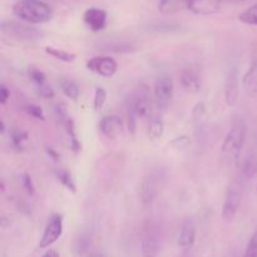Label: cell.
Masks as SVG:
<instances>
[{
    "mask_svg": "<svg viewBox=\"0 0 257 257\" xmlns=\"http://www.w3.org/2000/svg\"><path fill=\"white\" fill-rule=\"evenodd\" d=\"M242 88L250 97H255L257 94V58L250 63L247 70L243 74Z\"/></svg>",
    "mask_w": 257,
    "mask_h": 257,
    "instance_id": "obj_16",
    "label": "cell"
},
{
    "mask_svg": "<svg viewBox=\"0 0 257 257\" xmlns=\"http://www.w3.org/2000/svg\"><path fill=\"white\" fill-rule=\"evenodd\" d=\"M37 89H38V94H39L42 98H44V99H50V98L54 97V90H53V88L49 87L47 83L37 87Z\"/></svg>",
    "mask_w": 257,
    "mask_h": 257,
    "instance_id": "obj_30",
    "label": "cell"
},
{
    "mask_svg": "<svg viewBox=\"0 0 257 257\" xmlns=\"http://www.w3.org/2000/svg\"><path fill=\"white\" fill-rule=\"evenodd\" d=\"M45 52H47V54L54 57L55 59L62 60V62H65V63L74 62L75 58H77V55L73 54V53H68L65 52V50L58 49V48H53V47H45Z\"/></svg>",
    "mask_w": 257,
    "mask_h": 257,
    "instance_id": "obj_20",
    "label": "cell"
},
{
    "mask_svg": "<svg viewBox=\"0 0 257 257\" xmlns=\"http://www.w3.org/2000/svg\"><path fill=\"white\" fill-rule=\"evenodd\" d=\"M89 257H103V256L99 255V253H93V255H90Z\"/></svg>",
    "mask_w": 257,
    "mask_h": 257,
    "instance_id": "obj_34",
    "label": "cell"
},
{
    "mask_svg": "<svg viewBox=\"0 0 257 257\" xmlns=\"http://www.w3.org/2000/svg\"><path fill=\"white\" fill-rule=\"evenodd\" d=\"M256 193H257V188H256Z\"/></svg>",
    "mask_w": 257,
    "mask_h": 257,
    "instance_id": "obj_35",
    "label": "cell"
},
{
    "mask_svg": "<svg viewBox=\"0 0 257 257\" xmlns=\"http://www.w3.org/2000/svg\"><path fill=\"white\" fill-rule=\"evenodd\" d=\"M241 192L238 188L230 187L226 192L225 202L222 207V218L225 222H231L237 215L238 208L241 205Z\"/></svg>",
    "mask_w": 257,
    "mask_h": 257,
    "instance_id": "obj_10",
    "label": "cell"
},
{
    "mask_svg": "<svg viewBox=\"0 0 257 257\" xmlns=\"http://www.w3.org/2000/svg\"><path fill=\"white\" fill-rule=\"evenodd\" d=\"M238 19H240V22H242L243 24L255 25V27H257V3L256 4L251 5V7L247 8L246 10H243V12L238 15Z\"/></svg>",
    "mask_w": 257,
    "mask_h": 257,
    "instance_id": "obj_22",
    "label": "cell"
},
{
    "mask_svg": "<svg viewBox=\"0 0 257 257\" xmlns=\"http://www.w3.org/2000/svg\"><path fill=\"white\" fill-rule=\"evenodd\" d=\"M173 92H175V85H173L172 77L168 74H161L156 79L155 88H153L156 105L160 109L167 108L173 98Z\"/></svg>",
    "mask_w": 257,
    "mask_h": 257,
    "instance_id": "obj_5",
    "label": "cell"
},
{
    "mask_svg": "<svg viewBox=\"0 0 257 257\" xmlns=\"http://www.w3.org/2000/svg\"><path fill=\"white\" fill-rule=\"evenodd\" d=\"M161 242L157 227L152 222H147L143 227L141 241V255L142 257H157L160 253Z\"/></svg>",
    "mask_w": 257,
    "mask_h": 257,
    "instance_id": "obj_6",
    "label": "cell"
},
{
    "mask_svg": "<svg viewBox=\"0 0 257 257\" xmlns=\"http://www.w3.org/2000/svg\"><path fill=\"white\" fill-rule=\"evenodd\" d=\"M63 235V216L59 213H53L45 225L43 235L39 241L40 248H47L57 242Z\"/></svg>",
    "mask_w": 257,
    "mask_h": 257,
    "instance_id": "obj_8",
    "label": "cell"
},
{
    "mask_svg": "<svg viewBox=\"0 0 257 257\" xmlns=\"http://www.w3.org/2000/svg\"><path fill=\"white\" fill-rule=\"evenodd\" d=\"M180 84L187 93L196 94L201 90V79L192 70H183L180 74Z\"/></svg>",
    "mask_w": 257,
    "mask_h": 257,
    "instance_id": "obj_17",
    "label": "cell"
},
{
    "mask_svg": "<svg viewBox=\"0 0 257 257\" xmlns=\"http://www.w3.org/2000/svg\"><path fill=\"white\" fill-rule=\"evenodd\" d=\"M58 84H59L60 90L64 93V95H67L68 98L73 100H77L79 97V87L77 85V83H74L73 80L67 79V78H60L58 80Z\"/></svg>",
    "mask_w": 257,
    "mask_h": 257,
    "instance_id": "obj_19",
    "label": "cell"
},
{
    "mask_svg": "<svg viewBox=\"0 0 257 257\" xmlns=\"http://www.w3.org/2000/svg\"><path fill=\"white\" fill-rule=\"evenodd\" d=\"M196 235H197V231H196L195 223L191 220H186L181 226L180 235H178V247L183 251L191 250L196 242Z\"/></svg>",
    "mask_w": 257,
    "mask_h": 257,
    "instance_id": "obj_13",
    "label": "cell"
},
{
    "mask_svg": "<svg viewBox=\"0 0 257 257\" xmlns=\"http://www.w3.org/2000/svg\"><path fill=\"white\" fill-rule=\"evenodd\" d=\"M64 125H65V128H67L68 135H69L70 147H72V150L74 151V152H79L80 148H82V145H80V142L78 141V138H77V133H75L74 123H73V120L70 119L69 117H68L67 119L64 120Z\"/></svg>",
    "mask_w": 257,
    "mask_h": 257,
    "instance_id": "obj_21",
    "label": "cell"
},
{
    "mask_svg": "<svg viewBox=\"0 0 257 257\" xmlns=\"http://www.w3.org/2000/svg\"><path fill=\"white\" fill-rule=\"evenodd\" d=\"M84 23L93 30V32H100L107 27V12L100 8H89L84 12L83 15Z\"/></svg>",
    "mask_w": 257,
    "mask_h": 257,
    "instance_id": "obj_12",
    "label": "cell"
},
{
    "mask_svg": "<svg viewBox=\"0 0 257 257\" xmlns=\"http://www.w3.org/2000/svg\"><path fill=\"white\" fill-rule=\"evenodd\" d=\"M256 167H257V163H256L255 157H253V156H251V157H248L247 160H246L245 166H243V173H245L247 177H252L257 170Z\"/></svg>",
    "mask_w": 257,
    "mask_h": 257,
    "instance_id": "obj_29",
    "label": "cell"
},
{
    "mask_svg": "<svg viewBox=\"0 0 257 257\" xmlns=\"http://www.w3.org/2000/svg\"><path fill=\"white\" fill-rule=\"evenodd\" d=\"M161 173L157 170H152L143 177L141 185V201L145 207H148L153 203L161 185Z\"/></svg>",
    "mask_w": 257,
    "mask_h": 257,
    "instance_id": "obj_7",
    "label": "cell"
},
{
    "mask_svg": "<svg viewBox=\"0 0 257 257\" xmlns=\"http://www.w3.org/2000/svg\"><path fill=\"white\" fill-rule=\"evenodd\" d=\"M3 42L14 47H32L43 37V33L24 23L3 22L2 28Z\"/></svg>",
    "mask_w": 257,
    "mask_h": 257,
    "instance_id": "obj_1",
    "label": "cell"
},
{
    "mask_svg": "<svg viewBox=\"0 0 257 257\" xmlns=\"http://www.w3.org/2000/svg\"><path fill=\"white\" fill-rule=\"evenodd\" d=\"M13 14L28 24H43L52 19L53 10L42 0H18L13 5Z\"/></svg>",
    "mask_w": 257,
    "mask_h": 257,
    "instance_id": "obj_2",
    "label": "cell"
},
{
    "mask_svg": "<svg viewBox=\"0 0 257 257\" xmlns=\"http://www.w3.org/2000/svg\"><path fill=\"white\" fill-rule=\"evenodd\" d=\"M10 137H12V142H13V145L15 146V147L22 148L23 147V142H25V141H27L28 136H27V133L23 132V131L13 130Z\"/></svg>",
    "mask_w": 257,
    "mask_h": 257,
    "instance_id": "obj_28",
    "label": "cell"
},
{
    "mask_svg": "<svg viewBox=\"0 0 257 257\" xmlns=\"http://www.w3.org/2000/svg\"><path fill=\"white\" fill-rule=\"evenodd\" d=\"M42 257H60V256L55 250H49V251H47V252H45Z\"/></svg>",
    "mask_w": 257,
    "mask_h": 257,
    "instance_id": "obj_33",
    "label": "cell"
},
{
    "mask_svg": "<svg viewBox=\"0 0 257 257\" xmlns=\"http://www.w3.org/2000/svg\"><path fill=\"white\" fill-rule=\"evenodd\" d=\"M247 137V123L242 118H236L222 142V156L230 162L236 161L241 155Z\"/></svg>",
    "mask_w": 257,
    "mask_h": 257,
    "instance_id": "obj_3",
    "label": "cell"
},
{
    "mask_svg": "<svg viewBox=\"0 0 257 257\" xmlns=\"http://www.w3.org/2000/svg\"><path fill=\"white\" fill-rule=\"evenodd\" d=\"M223 0H190L188 9L197 15H211L220 10Z\"/></svg>",
    "mask_w": 257,
    "mask_h": 257,
    "instance_id": "obj_14",
    "label": "cell"
},
{
    "mask_svg": "<svg viewBox=\"0 0 257 257\" xmlns=\"http://www.w3.org/2000/svg\"><path fill=\"white\" fill-rule=\"evenodd\" d=\"M55 176H57L58 181H59V182L62 183L65 188H68V190L72 191L73 193H75V183L68 171L58 170V171H55Z\"/></svg>",
    "mask_w": 257,
    "mask_h": 257,
    "instance_id": "obj_23",
    "label": "cell"
},
{
    "mask_svg": "<svg viewBox=\"0 0 257 257\" xmlns=\"http://www.w3.org/2000/svg\"><path fill=\"white\" fill-rule=\"evenodd\" d=\"M190 0H158V10L165 14H173V13L182 12L188 9Z\"/></svg>",
    "mask_w": 257,
    "mask_h": 257,
    "instance_id": "obj_18",
    "label": "cell"
},
{
    "mask_svg": "<svg viewBox=\"0 0 257 257\" xmlns=\"http://www.w3.org/2000/svg\"><path fill=\"white\" fill-rule=\"evenodd\" d=\"M20 181H22V185L25 188V191L29 195H33L34 193V185H33L32 177L29 175H27V173H24V175L20 176Z\"/></svg>",
    "mask_w": 257,
    "mask_h": 257,
    "instance_id": "obj_31",
    "label": "cell"
},
{
    "mask_svg": "<svg viewBox=\"0 0 257 257\" xmlns=\"http://www.w3.org/2000/svg\"><path fill=\"white\" fill-rule=\"evenodd\" d=\"M24 109H25V112L30 115V117L35 118V119H39V120L45 119L44 112H43V109L39 107V105L28 104V105H25Z\"/></svg>",
    "mask_w": 257,
    "mask_h": 257,
    "instance_id": "obj_27",
    "label": "cell"
},
{
    "mask_svg": "<svg viewBox=\"0 0 257 257\" xmlns=\"http://www.w3.org/2000/svg\"><path fill=\"white\" fill-rule=\"evenodd\" d=\"M29 77L30 79L34 82V84L37 85V87H39V85H43L47 83V80H45V74L42 72V70L37 69V68L32 67L29 69Z\"/></svg>",
    "mask_w": 257,
    "mask_h": 257,
    "instance_id": "obj_26",
    "label": "cell"
},
{
    "mask_svg": "<svg viewBox=\"0 0 257 257\" xmlns=\"http://www.w3.org/2000/svg\"><path fill=\"white\" fill-rule=\"evenodd\" d=\"M105 102H107V92H105L104 88L102 87L95 88L94 102H93V104H94V109L97 110V112L102 110L103 107H104Z\"/></svg>",
    "mask_w": 257,
    "mask_h": 257,
    "instance_id": "obj_25",
    "label": "cell"
},
{
    "mask_svg": "<svg viewBox=\"0 0 257 257\" xmlns=\"http://www.w3.org/2000/svg\"><path fill=\"white\" fill-rule=\"evenodd\" d=\"M151 97L147 88H141L131 99L130 113H128V128L130 132H136V122L140 118L147 117L151 113Z\"/></svg>",
    "mask_w": 257,
    "mask_h": 257,
    "instance_id": "obj_4",
    "label": "cell"
},
{
    "mask_svg": "<svg viewBox=\"0 0 257 257\" xmlns=\"http://www.w3.org/2000/svg\"><path fill=\"white\" fill-rule=\"evenodd\" d=\"M87 68L98 75L104 78H112L117 73L118 64L110 57H94L87 62Z\"/></svg>",
    "mask_w": 257,
    "mask_h": 257,
    "instance_id": "obj_9",
    "label": "cell"
},
{
    "mask_svg": "<svg viewBox=\"0 0 257 257\" xmlns=\"http://www.w3.org/2000/svg\"><path fill=\"white\" fill-rule=\"evenodd\" d=\"M9 98H10L9 90H8V88L5 87L4 84H2V87H0V104L2 105L7 104Z\"/></svg>",
    "mask_w": 257,
    "mask_h": 257,
    "instance_id": "obj_32",
    "label": "cell"
},
{
    "mask_svg": "<svg viewBox=\"0 0 257 257\" xmlns=\"http://www.w3.org/2000/svg\"><path fill=\"white\" fill-rule=\"evenodd\" d=\"M240 97V77L235 67L228 70L225 80V100L228 107H233Z\"/></svg>",
    "mask_w": 257,
    "mask_h": 257,
    "instance_id": "obj_11",
    "label": "cell"
},
{
    "mask_svg": "<svg viewBox=\"0 0 257 257\" xmlns=\"http://www.w3.org/2000/svg\"><path fill=\"white\" fill-rule=\"evenodd\" d=\"M103 135L108 138H117L123 131V122L118 115H105L99 123Z\"/></svg>",
    "mask_w": 257,
    "mask_h": 257,
    "instance_id": "obj_15",
    "label": "cell"
},
{
    "mask_svg": "<svg viewBox=\"0 0 257 257\" xmlns=\"http://www.w3.org/2000/svg\"><path fill=\"white\" fill-rule=\"evenodd\" d=\"M148 135L152 140H158L163 135V122L160 118H153L151 120L150 128H148Z\"/></svg>",
    "mask_w": 257,
    "mask_h": 257,
    "instance_id": "obj_24",
    "label": "cell"
}]
</instances>
